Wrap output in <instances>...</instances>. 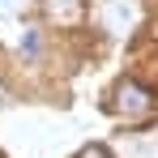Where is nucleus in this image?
Here are the masks:
<instances>
[{
    "label": "nucleus",
    "instance_id": "20e7f679",
    "mask_svg": "<svg viewBox=\"0 0 158 158\" xmlns=\"http://www.w3.org/2000/svg\"><path fill=\"white\" fill-rule=\"evenodd\" d=\"M13 4H17V0H0V9H13Z\"/></svg>",
    "mask_w": 158,
    "mask_h": 158
},
{
    "label": "nucleus",
    "instance_id": "7ed1b4c3",
    "mask_svg": "<svg viewBox=\"0 0 158 158\" xmlns=\"http://www.w3.org/2000/svg\"><path fill=\"white\" fill-rule=\"evenodd\" d=\"M81 158H107V154H103V150H98V145H94V150H85V154H81Z\"/></svg>",
    "mask_w": 158,
    "mask_h": 158
},
{
    "label": "nucleus",
    "instance_id": "f03ea898",
    "mask_svg": "<svg viewBox=\"0 0 158 158\" xmlns=\"http://www.w3.org/2000/svg\"><path fill=\"white\" fill-rule=\"evenodd\" d=\"M77 9H81V0H52V13H56V17H64V22H73Z\"/></svg>",
    "mask_w": 158,
    "mask_h": 158
},
{
    "label": "nucleus",
    "instance_id": "f257e3e1",
    "mask_svg": "<svg viewBox=\"0 0 158 158\" xmlns=\"http://www.w3.org/2000/svg\"><path fill=\"white\" fill-rule=\"evenodd\" d=\"M115 111L120 115H145L150 111V90H141L137 81H124L115 90Z\"/></svg>",
    "mask_w": 158,
    "mask_h": 158
}]
</instances>
